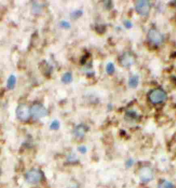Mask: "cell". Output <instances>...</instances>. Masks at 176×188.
Returning <instances> with one entry per match:
<instances>
[{"label":"cell","instance_id":"6da1fadb","mask_svg":"<svg viewBox=\"0 0 176 188\" xmlns=\"http://www.w3.org/2000/svg\"><path fill=\"white\" fill-rule=\"evenodd\" d=\"M167 94L165 91L161 88H156L152 90L149 93V100L152 103L161 104L167 99Z\"/></svg>","mask_w":176,"mask_h":188},{"label":"cell","instance_id":"7a4b0ae2","mask_svg":"<svg viewBox=\"0 0 176 188\" xmlns=\"http://www.w3.org/2000/svg\"><path fill=\"white\" fill-rule=\"evenodd\" d=\"M30 115L33 119H40L47 115V109L43 104H35L30 108Z\"/></svg>","mask_w":176,"mask_h":188},{"label":"cell","instance_id":"3957f363","mask_svg":"<svg viewBox=\"0 0 176 188\" xmlns=\"http://www.w3.org/2000/svg\"><path fill=\"white\" fill-rule=\"evenodd\" d=\"M151 8V5L148 1L140 0L135 3V9L137 12L142 16H147L149 14Z\"/></svg>","mask_w":176,"mask_h":188},{"label":"cell","instance_id":"277c9868","mask_svg":"<svg viewBox=\"0 0 176 188\" xmlns=\"http://www.w3.org/2000/svg\"><path fill=\"white\" fill-rule=\"evenodd\" d=\"M42 173L37 169H32L28 172L25 175V179L27 182L30 184H37L39 183L42 179Z\"/></svg>","mask_w":176,"mask_h":188},{"label":"cell","instance_id":"5b68a950","mask_svg":"<svg viewBox=\"0 0 176 188\" xmlns=\"http://www.w3.org/2000/svg\"><path fill=\"white\" fill-rule=\"evenodd\" d=\"M16 114L18 118L20 120L26 121L29 118L30 109L26 104H20L16 109Z\"/></svg>","mask_w":176,"mask_h":188},{"label":"cell","instance_id":"8992f818","mask_svg":"<svg viewBox=\"0 0 176 188\" xmlns=\"http://www.w3.org/2000/svg\"><path fill=\"white\" fill-rule=\"evenodd\" d=\"M147 37L150 42L155 45L161 44L164 40L163 35L161 32L155 28H151L149 30L147 33Z\"/></svg>","mask_w":176,"mask_h":188},{"label":"cell","instance_id":"52a82bcc","mask_svg":"<svg viewBox=\"0 0 176 188\" xmlns=\"http://www.w3.org/2000/svg\"><path fill=\"white\" fill-rule=\"evenodd\" d=\"M120 64L124 67H129L135 61L134 55L130 52H125L120 57Z\"/></svg>","mask_w":176,"mask_h":188},{"label":"cell","instance_id":"ba28073f","mask_svg":"<svg viewBox=\"0 0 176 188\" xmlns=\"http://www.w3.org/2000/svg\"><path fill=\"white\" fill-rule=\"evenodd\" d=\"M84 132H85V128L83 125H79L74 129V133L76 136L78 137H82L84 136Z\"/></svg>","mask_w":176,"mask_h":188},{"label":"cell","instance_id":"9c48e42d","mask_svg":"<svg viewBox=\"0 0 176 188\" xmlns=\"http://www.w3.org/2000/svg\"><path fill=\"white\" fill-rule=\"evenodd\" d=\"M139 83V77L136 75H133L129 79V86L132 88H136Z\"/></svg>","mask_w":176,"mask_h":188},{"label":"cell","instance_id":"30bf717a","mask_svg":"<svg viewBox=\"0 0 176 188\" xmlns=\"http://www.w3.org/2000/svg\"><path fill=\"white\" fill-rule=\"evenodd\" d=\"M16 83V77L15 75H11L7 80V87L10 89L14 88Z\"/></svg>","mask_w":176,"mask_h":188},{"label":"cell","instance_id":"8fae6325","mask_svg":"<svg viewBox=\"0 0 176 188\" xmlns=\"http://www.w3.org/2000/svg\"><path fill=\"white\" fill-rule=\"evenodd\" d=\"M72 74L70 72H66L63 74L61 81L64 83H69L72 81Z\"/></svg>","mask_w":176,"mask_h":188},{"label":"cell","instance_id":"7c38bea8","mask_svg":"<svg viewBox=\"0 0 176 188\" xmlns=\"http://www.w3.org/2000/svg\"><path fill=\"white\" fill-rule=\"evenodd\" d=\"M82 13H83V11L82 10H75L71 13V17L72 19H77L82 16Z\"/></svg>","mask_w":176,"mask_h":188},{"label":"cell","instance_id":"4fadbf2b","mask_svg":"<svg viewBox=\"0 0 176 188\" xmlns=\"http://www.w3.org/2000/svg\"><path fill=\"white\" fill-rule=\"evenodd\" d=\"M115 71L114 65L112 62H109L106 66V71L107 74H112L114 73Z\"/></svg>","mask_w":176,"mask_h":188},{"label":"cell","instance_id":"5bb4252c","mask_svg":"<svg viewBox=\"0 0 176 188\" xmlns=\"http://www.w3.org/2000/svg\"><path fill=\"white\" fill-rule=\"evenodd\" d=\"M50 128L52 130H58L60 128L59 121L57 120H55L52 123V124L50 126Z\"/></svg>","mask_w":176,"mask_h":188},{"label":"cell","instance_id":"9a60e30c","mask_svg":"<svg viewBox=\"0 0 176 188\" xmlns=\"http://www.w3.org/2000/svg\"><path fill=\"white\" fill-rule=\"evenodd\" d=\"M60 25L61 27L65 28H66V29H68V28H70L71 27V25L70 24V23L68 22L67 21L64 20H61V21L60 22Z\"/></svg>","mask_w":176,"mask_h":188},{"label":"cell","instance_id":"2e32d148","mask_svg":"<svg viewBox=\"0 0 176 188\" xmlns=\"http://www.w3.org/2000/svg\"><path fill=\"white\" fill-rule=\"evenodd\" d=\"M160 188H174V186L169 181H165L164 183L162 184Z\"/></svg>","mask_w":176,"mask_h":188},{"label":"cell","instance_id":"e0dca14e","mask_svg":"<svg viewBox=\"0 0 176 188\" xmlns=\"http://www.w3.org/2000/svg\"><path fill=\"white\" fill-rule=\"evenodd\" d=\"M124 25L128 28H130L132 27V25H133L132 23L130 20H125L124 22Z\"/></svg>","mask_w":176,"mask_h":188},{"label":"cell","instance_id":"ac0fdd59","mask_svg":"<svg viewBox=\"0 0 176 188\" xmlns=\"http://www.w3.org/2000/svg\"><path fill=\"white\" fill-rule=\"evenodd\" d=\"M79 151L82 154H85L87 152V149L84 146H81L79 147Z\"/></svg>","mask_w":176,"mask_h":188},{"label":"cell","instance_id":"d6986e66","mask_svg":"<svg viewBox=\"0 0 176 188\" xmlns=\"http://www.w3.org/2000/svg\"><path fill=\"white\" fill-rule=\"evenodd\" d=\"M132 164H133V162H132V161H128V162H127V166H129V165H132Z\"/></svg>","mask_w":176,"mask_h":188}]
</instances>
